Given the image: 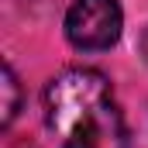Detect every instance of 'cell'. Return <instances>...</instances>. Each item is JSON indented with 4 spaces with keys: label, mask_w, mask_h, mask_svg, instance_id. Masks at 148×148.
I'll return each mask as SVG.
<instances>
[{
    "label": "cell",
    "mask_w": 148,
    "mask_h": 148,
    "mask_svg": "<svg viewBox=\"0 0 148 148\" xmlns=\"http://www.w3.org/2000/svg\"><path fill=\"white\" fill-rule=\"evenodd\" d=\"M45 124L62 148H127V124L110 79L73 66L45 86Z\"/></svg>",
    "instance_id": "obj_1"
},
{
    "label": "cell",
    "mask_w": 148,
    "mask_h": 148,
    "mask_svg": "<svg viewBox=\"0 0 148 148\" xmlns=\"http://www.w3.org/2000/svg\"><path fill=\"white\" fill-rule=\"evenodd\" d=\"M124 10L117 0H73L66 10V38L83 52H107L117 45Z\"/></svg>",
    "instance_id": "obj_2"
},
{
    "label": "cell",
    "mask_w": 148,
    "mask_h": 148,
    "mask_svg": "<svg viewBox=\"0 0 148 148\" xmlns=\"http://www.w3.org/2000/svg\"><path fill=\"white\" fill-rule=\"evenodd\" d=\"M0 127H10L14 117L21 110V83H17V73L10 62H3V107H0Z\"/></svg>",
    "instance_id": "obj_3"
},
{
    "label": "cell",
    "mask_w": 148,
    "mask_h": 148,
    "mask_svg": "<svg viewBox=\"0 0 148 148\" xmlns=\"http://www.w3.org/2000/svg\"><path fill=\"white\" fill-rule=\"evenodd\" d=\"M138 45H141V55H145V66H148V28L141 31V41H138Z\"/></svg>",
    "instance_id": "obj_4"
}]
</instances>
